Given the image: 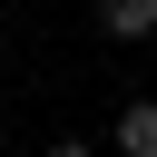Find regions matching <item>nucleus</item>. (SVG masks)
<instances>
[{
  "label": "nucleus",
  "instance_id": "nucleus-2",
  "mask_svg": "<svg viewBox=\"0 0 157 157\" xmlns=\"http://www.w3.org/2000/svg\"><path fill=\"white\" fill-rule=\"evenodd\" d=\"M98 29L108 39H157V0H98Z\"/></svg>",
  "mask_w": 157,
  "mask_h": 157
},
{
  "label": "nucleus",
  "instance_id": "nucleus-1",
  "mask_svg": "<svg viewBox=\"0 0 157 157\" xmlns=\"http://www.w3.org/2000/svg\"><path fill=\"white\" fill-rule=\"evenodd\" d=\"M118 157H157V98H128L118 108Z\"/></svg>",
  "mask_w": 157,
  "mask_h": 157
},
{
  "label": "nucleus",
  "instance_id": "nucleus-3",
  "mask_svg": "<svg viewBox=\"0 0 157 157\" xmlns=\"http://www.w3.org/2000/svg\"><path fill=\"white\" fill-rule=\"evenodd\" d=\"M49 157H88V147H78V137H59V147H49Z\"/></svg>",
  "mask_w": 157,
  "mask_h": 157
}]
</instances>
